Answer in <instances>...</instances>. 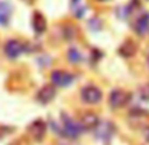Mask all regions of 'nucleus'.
I'll return each instance as SVG.
<instances>
[{
  "instance_id": "obj_17",
  "label": "nucleus",
  "mask_w": 149,
  "mask_h": 145,
  "mask_svg": "<svg viewBox=\"0 0 149 145\" xmlns=\"http://www.w3.org/2000/svg\"><path fill=\"white\" fill-rule=\"evenodd\" d=\"M100 1H104V0H100Z\"/></svg>"
},
{
  "instance_id": "obj_3",
  "label": "nucleus",
  "mask_w": 149,
  "mask_h": 145,
  "mask_svg": "<svg viewBox=\"0 0 149 145\" xmlns=\"http://www.w3.org/2000/svg\"><path fill=\"white\" fill-rule=\"evenodd\" d=\"M130 96L131 95L124 90H113L110 95V106L112 108H121L130 102Z\"/></svg>"
},
{
  "instance_id": "obj_14",
  "label": "nucleus",
  "mask_w": 149,
  "mask_h": 145,
  "mask_svg": "<svg viewBox=\"0 0 149 145\" xmlns=\"http://www.w3.org/2000/svg\"><path fill=\"white\" fill-rule=\"evenodd\" d=\"M141 96H143L145 100H149V83L141 90Z\"/></svg>"
},
{
  "instance_id": "obj_13",
  "label": "nucleus",
  "mask_w": 149,
  "mask_h": 145,
  "mask_svg": "<svg viewBox=\"0 0 149 145\" xmlns=\"http://www.w3.org/2000/svg\"><path fill=\"white\" fill-rule=\"evenodd\" d=\"M68 58H69V61L70 62L77 63V62H79L82 59V54L77 50L75 47H71L70 50H69V53H68Z\"/></svg>"
},
{
  "instance_id": "obj_2",
  "label": "nucleus",
  "mask_w": 149,
  "mask_h": 145,
  "mask_svg": "<svg viewBox=\"0 0 149 145\" xmlns=\"http://www.w3.org/2000/svg\"><path fill=\"white\" fill-rule=\"evenodd\" d=\"M82 99L88 104H98L103 98L102 91L95 86H86L81 92Z\"/></svg>"
},
{
  "instance_id": "obj_5",
  "label": "nucleus",
  "mask_w": 149,
  "mask_h": 145,
  "mask_svg": "<svg viewBox=\"0 0 149 145\" xmlns=\"http://www.w3.org/2000/svg\"><path fill=\"white\" fill-rule=\"evenodd\" d=\"M24 52V45L17 40H9L4 46V53L8 58H17Z\"/></svg>"
},
{
  "instance_id": "obj_16",
  "label": "nucleus",
  "mask_w": 149,
  "mask_h": 145,
  "mask_svg": "<svg viewBox=\"0 0 149 145\" xmlns=\"http://www.w3.org/2000/svg\"><path fill=\"white\" fill-rule=\"evenodd\" d=\"M148 62H149V57H148Z\"/></svg>"
},
{
  "instance_id": "obj_8",
  "label": "nucleus",
  "mask_w": 149,
  "mask_h": 145,
  "mask_svg": "<svg viewBox=\"0 0 149 145\" xmlns=\"http://www.w3.org/2000/svg\"><path fill=\"white\" fill-rule=\"evenodd\" d=\"M56 96V89L52 84H45V86L40 89L38 94H37V100L42 104H46L49 102H52Z\"/></svg>"
},
{
  "instance_id": "obj_12",
  "label": "nucleus",
  "mask_w": 149,
  "mask_h": 145,
  "mask_svg": "<svg viewBox=\"0 0 149 145\" xmlns=\"http://www.w3.org/2000/svg\"><path fill=\"white\" fill-rule=\"evenodd\" d=\"M119 52L123 57H132L136 53V45L132 41H127L124 45H121Z\"/></svg>"
},
{
  "instance_id": "obj_7",
  "label": "nucleus",
  "mask_w": 149,
  "mask_h": 145,
  "mask_svg": "<svg viewBox=\"0 0 149 145\" xmlns=\"http://www.w3.org/2000/svg\"><path fill=\"white\" fill-rule=\"evenodd\" d=\"M81 125L86 131H93L99 127V117L94 112H84L81 119Z\"/></svg>"
},
{
  "instance_id": "obj_10",
  "label": "nucleus",
  "mask_w": 149,
  "mask_h": 145,
  "mask_svg": "<svg viewBox=\"0 0 149 145\" xmlns=\"http://www.w3.org/2000/svg\"><path fill=\"white\" fill-rule=\"evenodd\" d=\"M12 15V7L7 1H0V25L6 26Z\"/></svg>"
},
{
  "instance_id": "obj_9",
  "label": "nucleus",
  "mask_w": 149,
  "mask_h": 145,
  "mask_svg": "<svg viewBox=\"0 0 149 145\" xmlns=\"http://www.w3.org/2000/svg\"><path fill=\"white\" fill-rule=\"evenodd\" d=\"M32 26H33L34 32L38 34L44 33L46 29V20L45 17L42 16V13L40 12H34L33 19H32Z\"/></svg>"
},
{
  "instance_id": "obj_4",
  "label": "nucleus",
  "mask_w": 149,
  "mask_h": 145,
  "mask_svg": "<svg viewBox=\"0 0 149 145\" xmlns=\"http://www.w3.org/2000/svg\"><path fill=\"white\" fill-rule=\"evenodd\" d=\"M62 123H63V127H62V132L66 135L68 137H71V139H75L81 135V132L83 131L81 124L75 123L74 120H71L70 117H66L63 116V120H62Z\"/></svg>"
},
{
  "instance_id": "obj_1",
  "label": "nucleus",
  "mask_w": 149,
  "mask_h": 145,
  "mask_svg": "<svg viewBox=\"0 0 149 145\" xmlns=\"http://www.w3.org/2000/svg\"><path fill=\"white\" fill-rule=\"evenodd\" d=\"M52 83L57 87H66L74 81V75L65 70H54L50 75Z\"/></svg>"
},
{
  "instance_id": "obj_6",
  "label": "nucleus",
  "mask_w": 149,
  "mask_h": 145,
  "mask_svg": "<svg viewBox=\"0 0 149 145\" xmlns=\"http://www.w3.org/2000/svg\"><path fill=\"white\" fill-rule=\"evenodd\" d=\"M28 131H29V135H31L34 140L40 141L42 137L45 136L46 123H45V121H42V120H34L33 123L29 125Z\"/></svg>"
},
{
  "instance_id": "obj_11",
  "label": "nucleus",
  "mask_w": 149,
  "mask_h": 145,
  "mask_svg": "<svg viewBox=\"0 0 149 145\" xmlns=\"http://www.w3.org/2000/svg\"><path fill=\"white\" fill-rule=\"evenodd\" d=\"M135 29L139 34H145V32L149 29V13H144L136 21Z\"/></svg>"
},
{
  "instance_id": "obj_15",
  "label": "nucleus",
  "mask_w": 149,
  "mask_h": 145,
  "mask_svg": "<svg viewBox=\"0 0 149 145\" xmlns=\"http://www.w3.org/2000/svg\"><path fill=\"white\" fill-rule=\"evenodd\" d=\"M145 136H146V140H148V141H149V129H148V132H146V135H145Z\"/></svg>"
}]
</instances>
